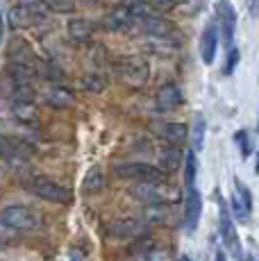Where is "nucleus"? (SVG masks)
<instances>
[{
    "mask_svg": "<svg viewBox=\"0 0 259 261\" xmlns=\"http://www.w3.org/2000/svg\"><path fill=\"white\" fill-rule=\"evenodd\" d=\"M130 195L143 204H171L180 200V191L164 179L162 182H134V187H130Z\"/></svg>",
    "mask_w": 259,
    "mask_h": 261,
    "instance_id": "f257e3e1",
    "label": "nucleus"
},
{
    "mask_svg": "<svg viewBox=\"0 0 259 261\" xmlns=\"http://www.w3.org/2000/svg\"><path fill=\"white\" fill-rule=\"evenodd\" d=\"M0 225L14 229V232H34L43 227V216L25 204H12L0 212Z\"/></svg>",
    "mask_w": 259,
    "mask_h": 261,
    "instance_id": "f03ea898",
    "label": "nucleus"
},
{
    "mask_svg": "<svg viewBox=\"0 0 259 261\" xmlns=\"http://www.w3.org/2000/svg\"><path fill=\"white\" fill-rule=\"evenodd\" d=\"M23 189L30 191L32 195L41 200H48V202H57V204H66L71 200V191L62 184H57L50 177H28L23 182Z\"/></svg>",
    "mask_w": 259,
    "mask_h": 261,
    "instance_id": "7ed1b4c3",
    "label": "nucleus"
},
{
    "mask_svg": "<svg viewBox=\"0 0 259 261\" xmlns=\"http://www.w3.org/2000/svg\"><path fill=\"white\" fill-rule=\"evenodd\" d=\"M118 75H121V80L127 87L141 89V87H146V82L150 80V66H148L146 59L132 55V57H123L121 62H118Z\"/></svg>",
    "mask_w": 259,
    "mask_h": 261,
    "instance_id": "20e7f679",
    "label": "nucleus"
},
{
    "mask_svg": "<svg viewBox=\"0 0 259 261\" xmlns=\"http://www.w3.org/2000/svg\"><path fill=\"white\" fill-rule=\"evenodd\" d=\"M32 154H34V148L25 139L0 137V159L7 162L9 166H25Z\"/></svg>",
    "mask_w": 259,
    "mask_h": 261,
    "instance_id": "39448f33",
    "label": "nucleus"
},
{
    "mask_svg": "<svg viewBox=\"0 0 259 261\" xmlns=\"http://www.w3.org/2000/svg\"><path fill=\"white\" fill-rule=\"evenodd\" d=\"M114 175L118 179H132V182H162L164 173L157 166L141 162H127V164H116Z\"/></svg>",
    "mask_w": 259,
    "mask_h": 261,
    "instance_id": "423d86ee",
    "label": "nucleus"
},
{
    "mask_svg": "<svg viewBox=\"0 0 259 261\" xmlns=\"http://www.w3.org/2000/svg\"><path fill=\"white\" fill-rule=\"evenodd\" d=\"M148 227H150V225L143 218H132V216H127V218H118V220H114V223H109L107 232L112 234L114 239H143L148 234Z\"/></svg>",
    "mask_w": 259,
    "mask_h": 261,
    "instance_id": "0eeeda50",
    "label": "nucleus"
},
{
    "mask_svg": "<svg viewBox=\"0 0 259 261\" xmlns=\"http://www.w3.org/2000/svg\"><path fill=\"white\" fill-rule=\"evenodd\" d=\"M216 25H218V32L223 34L225 46L230 48L234 43V32H237V12H234L232 3L221 0L216 5Z\"/></svg>",
    "mask_w": 259,
    "mask_h": 261,
    "instance_id": "6e6552de",
    "label": "nucleus"
},
{
    "mask_svg": "<svg viewBox=\"0 0 259 261\" xmlns=\"http://www.w3.org/2000/svg\"><path fill=\"white\" fill-rule=\"evenodd\" d=\"M200 216H202V195L196 187H191L187 189V202H184V227L189 232L198 229Z\"/></svg>",
    "mask_w": 259,
    "mask_h": 261,
    "instance_id": "1a4fd4ad",
    "label": "nucleus"
},
{
    "mask_svg": "<svg viewBox=\"0 0 259 261\" xmlns=\"http://www.w3.org/2000/svg\"><path fill=\"white\" fill-rule=\"evenodd\" d=\"M182 102H184L182 89L173 82L162 84L155 93V107L159 109V112H173V109H177Z\"/></svg>",
    "mask_w": 259,
    "mask_h": 261,
    "instance_id": "9d476101",
    "label": "nucleus"
},
{
    "mask_svg": "<svg viewBox=\"0 0 259 261\" xmlns=\"http://www.w3.org/2000/svg\"><path fill=\"white\" fill-rule=\"evenodd\" d=\"M221 239H223V243H225V248L232 252V257L241 259V243H239L237 227H234L230 212L225 209V204L221 207Z\"/></svg>",
    "mask_w": 259,
    "mask_h": 261,
    "instance_id": "9b49d317",
    "label": "nucleus"
},
{
    "mask_svg": "<svg viewBox=\"0 0 259 261\" xmlns=\"http://www.w3.org/2000/svg\"><path fill=\"white\" fill-rule=\"evenodd\" d=\"M152 132L171 145H180L189 139V127L184 123H157L152 125Z\"/></svg>",
    "mask_w": 259,
    "mask_h": 261,
    "instance_id": "f8f14e48",
    "label": "nucleus"
},
{
    "mask_svg": "<svg viewBox=\"0 0 259 261\" xmlns=\"http://www.w3.org/2000/svg\"><path fill=\"white\" fill-rule=\"evenodd\" d=\"M216 48H218V25L209 21L200 34V57L209 66H212L214 59H216Z\"/></svg>",
    "mask_w": 259,
    "mask_h": 261,
    "instance_id": "ddd939ff",
    "label": "nucleus"
},
{
    "mask_svg": "<svg viewBox=\"0 0 259 261\" xmlns=\"http://www.w3.org/2000/svg\"><path fill=\"white\" fill-rule=\"evenodd\" d=\"M41 98H43V102L53 109H66V107L75 105V93L66 87H48Z\"/></svg>",
    "mask_w": 259,
    "mask_h": 261,
    "instance_id": "4468645a",
    "label": "nucleus"
},
{
    "mask_svg": "<svg viewBox=\"0 0 259 261\" xmlns=\"http://www.w3.org/2000/svg\"><path fill=\"white\" fill-rule=\"evenodd\" d=\"M141 21H143V30H146L150 37H171V32L175 30V25L168 21V18L159 16V14H148Z\"/></svg>",
    "mask_w": 259,
    "mask_h": 261,
    "instance_id": "2eb2a0df",
    "label": "nucleus"
},
{
    "mask_svg": "<svg viewBox=\"0 0 259 261\" xmlns=\"http://www.w3.org/2000/svg\"><path fill=\"white\" fill-rule=\"evenodd\" d=\"M184 154L180 152L177 145H168V148L159 150V170L162 173H171V170H177L182 164Z\"/></svg>",
    "mask_w": 259,
    "mask_h": 261,
    "instance_id": "dca6fc26",
    "label": "nucleus"
},
{
    "mask_svg": "<svg viewBox=\"0 0 259 261\" xmlns=\"http://www.w3.org/2000/svg\"><path fill=\"white\" fill-rule=\"evenodd\" d=\"M132 21H134V16L127 12V7H118L107 14L105 25H107V30H112V32H123V30H127L130 25H132Z\"/></svg>",
    "mask_w": 259,
    "mask_h": 261,
    "instance_id": "f3484780",
    "label": "nucleus"
},
{
    "mask_svg": "<svg viewBox=\"0 0 259 261\" xmlns=\"http://www.w3.org/2000/svg\"><path fill=\"white\" fill-rule=\"evenodd\" d=\"M7 57H9V62L28 64V66H32V62H34V53H32V48H30L25 41H21V39H14V41L9 43Z\"/></svg>",
    "mask_w": 259,
    "mask_h": 261,
    "instance_id": "a211bd4d",
    "label": "nucleus"
},
{
    "mask_svg": "<svg viewBox=\"0 0 259 261\" xmlns=\"http://www.w3.org/2000/svg\"><path fill=\"white\" fill-rule=\"evenodd\" d=\"M93 23L89 21V18H73L71 23H68V34H71L73 41L77 43H87L89 39L93 37Z\"/></svg>",
    "mask_w": 259,
    "mask_h": 261,
    "instance_id": "6ab92c4d",
    "label": "nucleus"
},
{
    "mask_svg": "<svg viewBox=\"0 0 259 261\" xmlns=\"http://www.w3.org/2000/svg\"><path fill=\"white\" fill-rule=\"evenodd\" d=\"M7 77L9 82H18V84H32L34 77H37V71L28 64H16L9 62L7 64Z\"/></svg>",
    "mask_w": 259,
    "mask_h": 261,
    "instance_id": "aec40b11",
    "label": "nucleus"
},
{
    "mask_svg": "<svg viewBox=\"0 0 259 261\" xmlns=\"http://www.w3.org/2000/svg\"><path fill=\"white\" fill-rule=\"evenodd\" d=\"M7 18H9V28L12 30H23V28H32V25H37V23H43L41 18L32 16V14L25 12L23 7H18V5L9 9Z\"/></svg>",
    "mask_w": 259,
    "mask_h": 261,
    "instance_id": "412c9836",
    "label": "nucleus"
},
{
    "mask_svg": "<svg viewBox=\"0 0 259 261\" xmlns=\"http://www.w3.org/2000/svg\"><path fill=\"white\" fill-rule=\"evenodd\" d=\"M146 50L152 55H159V57H171L177 53V46L168 37H150L146 41Z\"/></svg>",
    "mask_w": 259,
    "mask_h": 261,
    "instance_id": "4be33fe9",
    "label": "nucleus"
},
{
    "mask_svg": "<svg viewBox=\"0 0 259 261\" xmlns=\"http://www.w3.org/2000/svg\"><path fill=\"white\" fill-rule=\"evenodd\" d=\"M9 98H12V102L30 105V102H34V98H37V91H34L32 84L9 82Z\"/></svg>",
    "mask_w": 259,
    "mask_h": 261,
    "instance_id": "5701e85b",
    "label": "nucleus"
},
{
    "mask_svg": "<svg viewBox=\"0 0 259 261\" xmlns=\"http://www.w3.org/2000/svg\"><path fill=\"white\" fill-rule=\"evenodd\" d=\"M168 216H171V207H168V204H146L141 218L146 220L148 225H162L168 220Z\"/></svg>",
    "mask_w": 259,
    "mask_h": 261,
    "instance_id": "b1692460",
    "label": "nucleus"
},
{
    "mask_svg": "<svg viewBox=\"0 0 259 261\" xmlns=\"http://www.w3.org/2000/svg\"><path fill=\"white\" fill-rule=\"evenodd\" d=\"M105 187H107V177H105L102 168L93 166L87 175H84V182H82L84 193H96V191H102Z\"/></svg>",
    "mask_w": 259,
    "mask_h": 261,
    "instance_id": "393cba45",
    "label": "nucleus"
},
{
    "mask_svg": "<svg viewBox=\"0 0 259 261\" xmlns=\"http://www.w3.org/2000/svg\"><path fill=\"white\" fill-rule=\"evenodd\" d=\"M205 116L202 114H196L193 116V129H191V143H193V152H198V150H202V145H205Z\"/></svg>",
    "mask_w": 259,
    "mask_h": 261,
    "instance_id": "a878e982",
    "label": "nucleus"
},
{
    "mask_svg": "<svg viewBox=\"0 0 259 261\" xmlns=\"http://www.w3.org/2000/svg\"><path fill=\"white\" fill-rule=\"evenodd\" d=\"M82 87L87 89V91H91V93H102L105 89L109 87V80L105 77V75H100V73H89V75H84L82 77Z\"/></svg>",
    "mask_w": 259,
    "mask_h": 261,
    "instance_id": "bb28decb",
    "label": "nucleus"
},
{
    "mask_svg": "<svg viewBox=\"0 0 259 261\" xmlns=\"http://www.w3.org/2000/svg\"><path fill=\"white\" fill-rule=\"evenodd\" d=\"M14 118H18L21 123H37L39 120V112H37V107H34V102H30V105H18V102H14Z\"/></svg>",
    "mask_w": 259,
    "mask_h": 261,
    "instance_id": "cd10ccee",
    "label": "nucleus"
},
{
    "mask_svg": "<svg viewBox=\"0 0 259 261\" xmlns=\"http://www.w3.org/2000/svg\"><path fill=\"white\" fill-rule=\"evenodd\" d=\"M39 75L46 82H62L64 80V68L55 62H41L39 64Z\"/></svg>",
    "mask_w": 259,
    "mask_h": 261,
    "instance_id": "c85d7f7f",
    "label": "nucleus"
},
{
    "mask_svg": "<svg viewBox=\"0 0 259 261\" xmlns=\"http://www.w3.org/2000/svg\"><path fill=\"white\" fill-rule=\"evenodd\" d=\"M196 175H198V159H196V152H187L184 157V184L187 189L196 187Z\"/></svg>",
    "mask_w": 259,
    "mask_h": 261,
    "instance_id": "c756f323",
    "label": "nucleus"
},
{
    "mask_svg": "<svg viewBox=\"0 0 259 261\" xmlns=\"http://www.w3.org/2000/svg\"><path fill=\"white\" fill-rule=\"evenodd\" d=\"M18 7H23L25 12H30L32 16L41 18L46 21V14H48V5L43 0H18Z\"/></svg>",
    "mask_w": 259,
    "mask_h": 261,
    "instance_id": "7c9ffc66",
    "label": "nucleus"
},
{
    "mask_svg": "<svg viewBox=\"0 0 259 261\" xmlns=\"http://www.w3.org/2000/svg\"><path fill=\"white\" fill-rule=\"evenodd\" d=\"M146 261H175V257H173V252L168 248H157V245H152L150 250L146 252V257H143Z\"/></svg>",
    "mask_w": 259,
    "mask_h": 261,
    "instance_id": "2f4dec72",
    "label": "nucleus"
},
{
    "mask_svg": "<svg viewBox=\"0 0 259 261\" xmlns=\"http://www.w3.org/2000/svg\"><path fill=\"white\" fill-rule=\"evenodd\" d=\"M234 141H237L239 148H241V157L248 159V154L252 152V139H250V134H248L246 129H239V132L234 134Z\"/></svg>",
    "mask_w": 259,
    "mask_h": 261,
    "instance_id": "473e14b6",
    "label": "nucleus"
},
{
    "mask_svg": "<svg viewBox=\"0 0 259 261\" xmlns=\"http://www.w3.org/2000/svg\"><path fill=\"white\" fill-rule=\"evenodd\" d=\"M234 193H237L239 198H241V202L246 204L248 212H252V193H250V189H248L246 184H243L239 177L234 179Z\"/></svg>",
    "mask_w": 259,
    "mask_h": 261,
    "instance_id": "72a5a7b5",
    "label": "nucleus"
},
{
    "mask_svg": "<svg viewBox=\"0 0 259 261\" xmlns=\"http://www.w3.org/2000/svg\"><path fill=\"white\" fill-rule=\"evenodd\" d=\"M46 5L57 14H73L75 12V0H46Z\"/></svg>",
    "mask_w": 259,
    "mask_h": 261,
    "instance_id": "f704fd0d",
    "label": "nucleus"
},
{
    "mask_svg": "<svg viewBox=\"0 0 259 261\" xmlns=\"http://www.w3.org/2000/svg\"><path fill=\"white\" fill-rule=\"evenodd\" d=\"M239 57H241L239 48H227V59H225V66H223V75L234 73V68H237V64H239Z\"/></svg>",
    "mask_w": 259,
    "mask_h": 261,
    "instance_id": "c9c22d12",
    "label": "nucleus"
},
{
    "mask_svg": "<svg viewBox=\"0 0 259 261\" xmlns=\"http://www.w3.org/2000/svg\"><path fill=\"white\" fill-rule=\"evenodd\" d=\"M230 204H232V214L237 216V220H248V214H250V212L246 209V204L241 202V198H239L237 193L230 198Z\"/></svg>",
    "mask_w": 259,
    "mask_h": 261,
    "instance_id": "e433bc0d",
    "label": "nucleus"
},
{
    "mask_svg": "<svg viewBox=\"0 0 259 261\" xmlns=\"http://www.w3.org/2000/svg\"><path fill=\"white\" fill-rule=\"evenodd\" d=\"M148 7H157V9H168L173 5V0H146Z\"/></svg>",
    "mask_w": 259,
    "mask_h": 261,
    "instance_id": "4c0bfd02",
    "label": "nucleus"
},
{
    "mask_svg": "<svg viewBox=\"0 0 259 261\" xmlns=\"http://www.w3.org/2000/svg\"><path fill=\"white\" fill-rule=\"evenodd\" d=\"M248 7H250L252 16H259V0H248Z\"/></svg>",
    "mask_w": 259,
    "mask_h": 261,
    "instance_id": "58836bf2",
    "label": "nucleus"
},
{
    "mask_svg": "<svg viewBox=\"0 0 259 261\" xmlns=\"http://www.w3.org/2000/svg\"><path fill=\"white\" fill-rule=\"evenodd\" d=\"M3 34H5V23H3V14H0V43H3Z\"/></svg>",
    "mask_w": 259,
    "mask_h": 261,
    "instance_id": "ea45409f",
    "label": "nucleus"
},
{
    "mask_svg": "<svg viewBox=\"0 0 259 261\" xmlns=\"http://www.w3.org/2000/svg\"><path fill=\"white\" fill-rule=\"evenodd\" d=\"M216 261H225V252H223V250H218L216 252Z\"/></svg>",
    "mask_w": 259,
    "mask_h": 261,
    "instance_id": "a19ab883",
    "label": "nucleus"
},
{
    "mask_svg": "<svg viewBox=\"0 0 259 261\" xmlns=\"http://www.w3.org/2000/svg\"><path fill=\"white\" fill-rule=\"evenodd\" d=\"M255 173L259 175V154H257V164H255Z\"/></svg>",
    "mask_w": 259,
    "mask_h": 261,
    "instance_id": "79ce46f5",
    "label": "nucleus"
},
{
    "mask_svg": "<svg viewBox=\"0 0 259 261\" xmlns=\"http://www.w3.org/2000/svg\"><path fill=\"white\" fill-rule=\"evenodd\" d=\"M177 261H191V259H189V257H187V254H182V257H180V259H177Z\"/></svg>",
    "mask_w": 259,
    "mask_h": 261,
    "instance_id": "37998d69",
    "label": "nucleus"
},
{
    "mask_svg": "<svg viewBox=\"0 0 259 261\" xmlns=\"http://www.w3.org/2000/svg\"><path fill=\"white\" fill-rule=\"evenodd\" d=\"M246 261H257V259H252V257H248V259H246Z\"/></svg>",
    "mask_w": 259,
    "mask_h": 261,
    "instance_id": "c03bdc74",
    "label": "nucleus"
},
{
    "mask_svg": "<svg viewBox=\"0 0 259 261\" xmlns=\"http://www.w3.org/2000/svg\"><path fill=\"white\" fill-rule=\"evenodd\" d=\"M257 129H259V125H257Z\"/></svg>",
    "mask_w": 259,
    "mask_h": 261,
    "instance_id": "a18cd8bd",
    "label": "nucleus"
}]
</instances>
